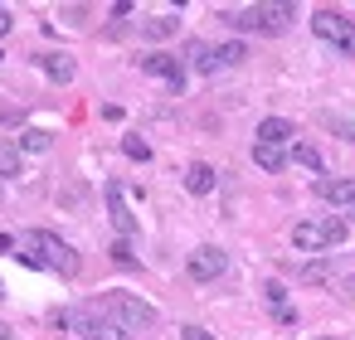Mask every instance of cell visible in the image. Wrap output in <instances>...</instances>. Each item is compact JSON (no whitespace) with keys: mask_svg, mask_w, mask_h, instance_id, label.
<instances>
[{"mask_svg":"<svg viewBox=\"0 0 355 340\" xmlns=\"http://www.w3.org/2000/svg\"><path fill=\"white\" fill-rule=\"evenodd\" d=\"M25 267H49V272H64V277H78V253L59 238V233H49V229H30L25 238H20V253H15Z\"/></svg>","mask_w":355,"mask_h":340,"instance_id":"cell-1","label":"cell"},{"mask_svg":"<svg viewBox=\"0 0 355 340\" xmlns=\"http://www.w3.org/2000/svg\"><path fill=\"white\" fill-rule=\"evenodd\" d=\"M103 301V311L137 340V335H151L156 325H161V316H156V306L151 301H141V296H132V292H107V296H98Z\"/></svg>","mask_w":355,"mask_h":340,"instance_id":"cell-2","label":"cell"},{"mask_svg":"<svg viewBox=\"0 0 355 340\" xmlns=\"http://www.w3.org/2000/svg\"><path fill=\"white\" fill-rule=\"evenodd\" d=\"M59 321H64L78 340H132V335L103 311V301H78V306H69Z\"/></svg>","mask_w":355,"mask_h":340,"instance_id":"cell-3","label":"cell"},{"mask_svg":"<svg viewBox=\"0 0 355 340\" xmlns=\"http://www.w3.org/2000/svg\"><path fill=\"white\" fill-rule=\"evenodd\" d=\"M340 243H345V219H336V214L302 219L292 229V248H302V253H326V248H340Z\"/></svg>","mask_w":355,"mask_h":340,"instance_id":"cell-4","label":"cell"},{"mask_svg":"<svg viewBox=\"0 0 355 340\" xmlns=\"http://www.w3.org/2000/svg\"><path fill=\"white\" fill-rule=\"evenodd\" d=\"M297 15V6H287V0H277V6H243L234 15H224L234 30H258V35H277L287 30V20Z\"/></svg>","mask_w":355,"mask_h":340,"instance_id":"cell-5","label":"cell"},{"mask_svg":"<svg viewBox=\"0 0 355 340\" xmlns=\"http://www.w3.org/2000/svg\"><path fill=\"white\" fill-rule=\"evenodd\" d=\"M311 35L336 44L340 54H355V20H345L340 10H316L311 15Z\"/></svg>","mask_w":355,"mask_h":340,"instance_id":"cell-6","label":"cell"},{"mask_svg":"<svg viewBox=\"0 0 355 340\" xmlns=\"http://www.w3.org/2000/svg\"><path fill=\"white\" fill-rule=\"evenodd\" d=\"M224 267H229V253H224V248H214V243H200V248L190 253V262H185V272H190L195 282H214Z\"/></svg>","mask_w":355,"mask_h":340,"instance_id":"cell-7","label":"cell"},{"mask_svg":"<svg viewBox=\"0 0 355 340\" xmlns=\"http://www.w3.org/2000/svg\"><path fill=\"white\" fill-rule=\"evenodd\" d=\"M137 64H141V73H156V78H166L175 93L185 88V64H180L175 54H161V49H151V54H141Z\"/></svg>","mask_w":355,"mask_h":340,"instance_id":"cell-8","label":"cell"},{"mask_svg":"<svg viewBox=\"0 0 355 340\" xmlns=\"http://www.w3.org/2000/svg\"><path fill=\"white\" fill-rule=\"evenodd\" d=\"M107 214H112V224H117V233H122V238H132V233H137V214L127 209V199H122V185H117V180H107Z\"/></svg>","mask_w":355,"mask_h":340,"instance_id":"cell-9","label":"cell"},{"mask_svg":"<svg viewBox=\"0 0 355 340\" xmlns=\"http://www.w3.org/2000/svg\"><path fill=\"white\" fill-rule=\"evenodd\" d=\"M316 195H321L326 204H350V209H355V175H345V180L321 175V180H316Z\"/></svg>","mask_w":355,"mask_h":340,"instance_id":"cell-10","label":"cell"},{"mask_svg":"<svg viewBox=\"0 0 355 340\" xmlns=\"http://www.w3.org/2000/svg\"><path fill=\"white\" fill-rule=\"evenodd\" d=\"M292 136H297V127H292L287 117H263V122H258V141H263V146H287Z\"/></svg>","mask_w":355,"mask_h":340,"instance_id":"cell-11","label":"cell"},{"mask_svg":"<svg viewBox=\"0 0 355 340\" xmlns=\"http://www.w3.org/2000/svg\"><path fill=\"white\" fill-rule=\"evenodd\" d=\"M25 175V151L15 141H0V180H20Z\"/></svg>","mask_w":355,"mask_h":340,"instance_id":"cell-12","label":"cell"},{"mask_svg":"<svg viewBox=\"0 0 355 340\" xmlns=\"http://www.w3.org/2000/svg\"><path fill=\"white\" fill-rule=\"evenodd\" d=\"M214 180H219V175H214V165H205V161H195V165L185 170V190H190V195H209Z\"/></svg>","mask_w":355,"mask_h":340,"instance_id":"cell-13","label":"cell"},{"mask_svg":"<svg viewBox=\"0 0 355 340\" xmlns=\"http://www.w3.org/2000/svg\"><path fill=\"white\" fill-rule=\"evenodd\" d=\"M35 64H40L54 83H69V78H73V59H69V54H40Z\"/></svg>","mask_w":355,"mask_h":340,"instance_id":"cell-14","label":"cell"},{"mask_svg":"<svg viewBox=\"0 0 355 340\" xmlns=\"http://www.w3.org/2000/svg\"><path fill=\"white\" fill-rule=\"evenodd\" d=\"M253 161H258V170L277 175V170L287 165V151H282V146H263V141H253Z\"/></svg>","mask_w":355,"mask_h":340,"instance_id":"cell-15","label":"cell"},{"mask_svg":"<svg viewBox=\"0 0 355 340\" xmlns=\"http://www.w3.org/2000/svg\"><path fill=\"white\" fill-rule=\"evenodd\" d=\"M190 64L200 69V73H219V44H190Z\"/></svg>","mask_w":355,"mask_h":340,"instance_id":"cell-16","label":"cell"},{"mask_svg":"<svg viewBox=\"0 0 355 340\" xmlns=\"http://www.w3.org/2000/svg\"><path fill=\"white\" fill-rule=\"evenodd\" d=\"M331 277H336V262H331V258H316V262L302 267V282H311V287H321V282H331Z\"/></svg>","mask_w":355,"mask_h":340,"instance_id":"cell-17","label":"cell"},{"mask_svg":"<svg viewBox=\"0 0 355 340\" xmlns=\"http://www.w3.org/2000/svg\"><path fill=\"white\" fill-rule=\"evenodd\" d=\"M292 161L302 165V170H311V175H321L326 165H321V151L316 146H292Z\"/></svg>","mask_w":355,"mask_h":340,"instance_id":"cell-18","label":"cell"},{"mask_svg":"<svg viewBox=\"0 0 355 340\" xmlns=\"http://www.w3.org/2000/svg\"><path fill=\"white\" fill-rule=\"evenodd\" d=\"M175 30H180L175 15H156V20H146V35H151V39H166V35H175Z\"/></svg>","mask_w":355,"mask_h":340,"instance_id":"cell-19","label":"cell"},{"mask_svg":"<svg viewBox=\"0 0 355 340\" xmlns=\"http://www.w3.org/2000/svg\"><path fill=\"white\" fill-rule=\"evenodd\" d=\"M248 59V49L239 44V39H229V44H219V69H234V64H243Z\"/></svg>","mask_w":355,"mask_h":340,"instance_id":"cell-20","label":"cell"},{"mask_svg":"<svg viewBox=\"0 0 355 340\" xmlns=\"http://www.w3.org/2000/svg\"><path fill=\"white\" fill-rule=\"evenodd\" d=\"M107 253H112V262H122V267H137V253H132V243H127V238H117Z\"/></svg>","mask_w":355,"mask_h":340,"instance_id":"cell-21","label":"cell"},{"mask_svg":"<svg viewBox=\"0 0 355 340\" xmlns=\"http://www.w3.org/2000/svg\"><path fill=\"white\" fill-rule=\"evenodd\" d=\"M20 151H49V132H25L20 136Z\"/></svg>","mask_w":355,"mask_h":340,"instance_id":"cell-22","label":"cell"},{"mask_svg":"<svg viewBox=\"0 0 355 340\" xmlns=\"http://www.w3.org/2000/svg\"><path fill=\"white\" fill-rule=\"evenodd\" d=\"M122 151H127L132 161H151V146H146L141 136H127V141H122Z\"/></svg>","mask_w":355,"mask_h":340,"instance_id":"cell-23","label":"cell"},{"mask_svg":"<svg viewBox=\"0 0 355 340\" xmlns=\"http://www.w3.org/2000/svg\"><path fill=\"white\" fill-rule=\"evenodd\" d=\"M263 296L272 301V311H277V316L287 311V292H282V282H268V287H263Z\"/></svg>","mask_w":355,"mask_h":340,"instance_id":"cell-24","label":"cell"},{"mask_svg":"<svg viewBox=\"0 0 355 340\" xmlns=\"http://www.w3.org/2000/svg\"><path fill=\"white\" fill-rule=\"evenodd\" d=\"M321 122H326L331 132H340L345 141H355V122H350V117H321Z\"/></svg>","mask_w":355,"mask_h":340,"instance_id":"cell-25","label":"cell"},{"mask_svg":"<svg viewBox=\"0 0 355 340\" xmlns=\"http://www.w3.org/2000/svg\"><path fill=\"white\" fill-rule=\"evenodd\" d=\"M180 340H214L205 325H180Z\"/></svg>","mask_w":355,"mask_h":340,"instance_id":"cell-26","label":"cell"},{"mask_svg":"<svg viewBox=\"0 0 355 340\" xmlns=\"http://www.w3.org/2000/svg\"><path fill=\"white\" fill-rule=\"evenodd\" d=\"M340 292H345V296L355 301V277H345V282H340Z\"/></svg>","mask_w":355,"mask_h":340,"instance_id":"cell-27","label":"cell"},{"mask_svg":"<svg viewBox=\"0 0 355 340\" xmlns=\"http://www.w3.org/2000/svg\"><path fill=\"white\" fill-rule=\"evenodd\" d=\"M6 30H10V10H6V6H0V35H6Z\"/></svg>","mask_w":355,"mask_h":340,"instance_id":"cell-28","label":"cell"},{"mask_svg":"<svg viewBox=\"0 0 355 340\" xmlns=\"http://www.w3.org/2000/svg\"><path fill=\"white\" fill-rule=\"evenodd\" d=\"M0 340H15V330H10L6 321H0Z\"/></svg>","mask_w":355,"mask_h":340,"instance_id":"cell-29","label":"cell"},{"mask_svg":"<svg viewBox=\"0 0 355 340\" xmlns=\"http://www.w3.org/2000/svg\"><path fill=\"white\" fill-rule=\"evenodd\" d=\"M316 340H340V335H316Z\"/></svg>","mask_w":355,"mask_h":340,"instance_id":"cell-30","label":"cell"},{"mask_svg":"<svg viewBox=\"0 0 355 340\" xmlns=\"http://www.w3.org/2000/svg\"><path fill=\"white\" fill-rule=\"evenodd\" d=\"M0 296H6V282H0Z\"/></svg>","mask_w":355,"mask_h":340,"instance_id":"cell-31","label":"cell"},{"mask_svg":"<svg viewBox=\"0 0 355 340\" xmlns=\"http://www.w3.org/2000/svg\"><path fill=\"white\" fill-rule=\"evenodd\" d=\"M0 59H6V54H0Z\"/></svg>","mask_w":355,"mask_h":340,"instance_id":"cell-32","label":"cell"},{"mask_svg":"<svg viewBox=\"0 0 355 340\" xmlns=\"http://www.w3.org/2000/svg\"><path fill=\"white\" fill-rule=\"evenodd\" d=\"M350 214H355V209H350Z\"/></svg>","mask_w":355,"mask_h":340,"instance_id":"cell-33","label":"cell"}]
</instances>
